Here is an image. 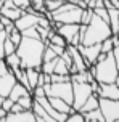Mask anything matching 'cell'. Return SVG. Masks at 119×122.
<instances>
[{
    "mask_svg": "<svg viewBox=\"0 0 119 122\" xmlns=\"http://www.w3.org/2000/svg\"><path fill=\"white\" fill-rule=\"evenodd\" d=\"M23 109H24V108H23L18 101H15V103H13V106H11V109L8 111V112H19V111H23Z\"/></svg>",
    "mask_w": 119,
    "mask_h": 122,
    "instance_id": "obj_38",
    "label": "cell"
},
{
    "mask_svg": "<svg viewBox=\"0 0 119 122\" xmlns=\"http://www.w3.org/2000/svg\"><path fill=\"white\" fill-rule=\"evenodd\" d=\"M6 37H8V39H10V40H11V42L15 43L16 47H18V43L21 42V39H23V36H21V30H18L16 27H13V29L8 32V36H6Z\"/></svg>",
    "mask_w": 119,
    "mask_h": 122,
    "instance_id": "obj_26",
    "label": "cell"
},
{
    "mask_svg": "<svg viewBox=\"0 0 119 122\" xmlns=\"http://www.w3.org/2000/svg\"><path fill=\"white\" fill-rule=\"evenodd\" d=\"M3 122H37L32 109H23L19 112H6Z\"/></svg>",
    "mask_w": 119,
    "mask_h": 122,
    "instance_id": "obj_10",
    "label": "cell"
},
{
    "mask_svg": "<svg viewBox=\"0 0 119 122\" xmlns=\"http://www.w3.org/2000/svg\"><path fill=\"white\" fill-rule=\"evenodd\" d=\"M108 24L111 27L113 34H118V30H119V8H116V6L108 8Z\"/></svg>",
    "mask_w": 119,
    "mask_h": 122,
    "instance_id": "obj_14",
    "label": "cell"
},
{
    "mask_svg": "<svg viewBox=\"0 0 119 122\" xmlns=\"http://www.w3.org/2000/svg\"><path fill=\"white\" fill-rule=\"evenodd\" d=\"M116 84H118V85H119V76H118V79H116Z\"/></svg>",
    "mask_w": 119,
    "mask_h": 122,
    "instance_id": "obj_46",
    "label": "cell"
},
{
    "mask_svg": "<svg viewBox=\"0 0 119 122\" xmlns=\"http://www.w3.org/2000/svg\"><path fill=\"white\" fill-rule=\"evenodd\" d=\"M3 61H5V64L8 66V69L10 71H13V69H16V67H21V60H19L18 53L15 51V53H11V55H6L5 58H3Z\"/></svg>",
    "mask_w": 119,
    "mask_h": 122,
    "instance_id": "obj_21",
    "label": "cell"
},
{
    "mask_svg": "<svg viewBox=\"0 0 119 122\" xmlns=\"http://www.w3.org/2000/svg\"><path fill=\"white\" fill-rule=\"evenodd\" d=\"M0 21H2V24H3V29L6 30V32H10V30L15 27V21L10 18H6V16H3V15H0Z\"/></svg>",
    "mask_w": 119,
    "mask_h": 122,
    "instance_id": "obj_30",
    "label": "cell"
},
{
    "mask_svg": "<svg viewBox=\"0 0 119 122\" xmlns=\"http://www.w3.org/2000/svg\"><path fill=\"white\" fill-rule=\"evenodd\" d=\"M6 112H8V111H5L3 108H2V106H0V122H3V121H5V116H6Z\"/></svg>",
    "mask_w": 119,
    "mask_h": 122,
    "instance_id": "obj_41",
    "label": "cell"
},
{
    "mask_svg": "<svg viewBox=\"0 0 119 122\" xmlns=\"http://www.w3.org/2000/svg\"><path fill=\"white\" fill-rule=\"evenodd\" d=\"M66 122H85L84 112H81V111H72V112H69L68 117H66Z\"/></svg>",
    "mask_w": 119,
    "mask_h": 122,
    "instance_id": "obj_25",
    "label": "cell"
},
{
    "mask_svg": "<svg viewBox=\"0 0 119 122\" xmlns=\"http://www.w3.org/2000/svg\"><path fill=\"white\" fill-rule=\"evenodd\" d=\"M98 108L105 117V122H119V100L98 98Z\"/></svg>",
    "mask_w": 119,
    "mask_h": 122,
    "instance_id": "obj_6",
    "label": "cell"
},
{
    "mask_svg": "<svg viewBox=\"0 0 119 122\" xmlns=\"http://www.w3.org/2000/svg\"><path fill=\"white\" fill-rule=\"evenodd\" d=\"M92 93L93 90L90 82H72V108L79 111Z\"/></svg>",
    "mask_w": 119,
    "mask_h": 122,
    "instance_id": "obj_5",
    "label": "cell"
},
{
    "mask_svg": "<svg viewBox=\"0 0 119 122\" xmlns=\"http://www.w3.org/2000/svg\"><path fill=\"white\" fill-rule=\"evenodd\" d=\"M6 36H8V32L5 29L0 30V60H3L5 58V51H3V42H5Z\"/></svg>",
    "mask_w": 119,
    "mask_h": 122,
    "instance_id": "obj_32",
    "label": "cell"
},
{
    "mask_svg": "<svg viewBox=\"0 0 119 122\" xmlns=\"http://www.w3.org/2000/svg\"><path fill=\"white\" fill-rule=\"evenodd\" d=\"M52 27L57 30L60 36L64 37L68 45H79L81 37H79V24H57L52 21Z\"/></svg>",
    "mask_w": 119,
    "mask_h": 122,
    "instance_id": "obj_7",
    "label": "cell"
},
{
    "mask_svg": "<svg viewBox=\"0 0 119 122\" xmlns=\"http://www.w3.org/2000/svg\"><path fill=\"white\" fill-rule=\"evenodd\" d=\"M85 2H87V0H85Z\"/></svg>",
    "mask_w": 119,
    "mask_h": 122,
    "instance_id": "obj_48",
    "label": "cell"
},
{
    "mask_svg": "<svg viewBox=\"0 0 119 122\" xmlns=\"http://www.w3.org/2000/svg\"><path fill=\"white\" fill-rule=\"evenodd\" d=\"M39 15H40V13L23 11V15L15 21V27H16L18 30H24V29H27V27L36 26V24H37V21H39Z\"/></svg>",
    "mask_w": 119,
    "mask_h": 122,
    "instance_id": "obj_9",
    "label": "cell"
},
{
    "mask_svg": "<svg viewBox=\"0 0 119 122\" xmlns=\"http://www.w3.org/2000/svg\"><path fill=\"white\" fill-rule=\"evenodd\" d=\"M113 56H114V63L118 66V71H119V47H114L113 48Z\"/></svg>",
    "mask_w": 119,
    "mask_h": 122,
    "instance_id": "obj_39",
    "label": "cell"
},
{
    "mask_svg": "<svg viewBox=\"0 0 119 122\" xmlns=\"http://www.w3.org/2000/svg\"><path fill=\"white\" fill-rule=\"evenodd\" d=\"M15 84H16V77L11 71H6L5 74H2L0 76V95L3 98L8 97V93H10V90L13 88Z\"/></svg>",
    "mask_w": 119,
    "mask_h": 122,
    "instance_id": "obj_11",
    "label": "cell"
},
{
    "mask_svg": "<svg viewBox=\"0 0 119 122\" xmlns=\"http://www.w3.org/2000/svg\"><path fill=\"white\" fill-rule=\"evenodd\" d=\"M47 43L40 39H31V37H23L21 42L16 47L19 60H21V67H40L44 61V50Z\"/></svg>",
    "mask_w": 119,
    "mask_h": 122,
    "instance_id": "obj_1",
    "label": "cell"
},
{
    "mask_svg": "<svg viewBox=\"0 0 119 122\" xmlns=\"http://www.w3.org/2000/svg\"><path fill=\"white\" fill-rule=\"evenodd\" d=\"M100 47H101V53H109V51H113V48H114L113 39H111V37L105 39V40L100 43Z\"/></svg>",
    "mask_w": 119,
    "mask_h": 122,
    "instance_id": "obj_27",
    "label": "cell"
},
{
    "mask_svg": "<svg viewBox=\"0 0 119 122\" xmlns=\"http://www.w3.org/2000/svg\"><path fill=\"white\" fill-rule=\"evenodd\" d=\"M57 53L53 51V50L48 47V45H45V50H44V61H50V60H53V58H57Z\"/></svg>",
    "mask_w": 119,
    "mask_h": 122,
    "instance_id": "obj_34",
    "label": "cell"
},
{
    "mask_svg": "<svg viewBox=\"0 0 119 122\" xmlns=\"http://www.w3.org/2000/svg\"><path fill=\"white\" fill-rule=\"evenodd\" d=\"M2 100H3V97H2V95H0V106H2Z\"/></svg>",
    "mask_w": 119,
    "mask_h": 122,
    "instance_id": "obj_45",
    "label": "cell"
},
{
    "mask_svg": "<svg viewBox=\"0 0 119 122\" xmlns=\"http://www.w3.org/2000/svg\"><path fill=\"white\" fill-rule=\"evenodd\" d=\"M32 112L36 114V121L37 122H53V119H52V116L47 112V111L40 106V104L34 100V103H32Z\"/></svg>",
    "mask_w": 119,
    "mask_h": 122,
    "instance_id": "obj_15",
    "label": "cell"
},
{
    "mask_svg": "<svg viewBox=\"0 0 119 122\" xmlns=\"http://www.w3.org/2000/svg\"><path fill=\"white\" fill-rule=\"evenodd\" d=\"M11 2H13V5L18 6V8H21L23 11H24L26 8L31 6V0H11Z\"/></svg>",
    "mask_w": 119,
    "mask_h": 122,
    "instance_id": "obj_35",
    "label": "cell"
},
{
    "mask_svg": "<svg viewBox=\"0 0 119 122\" xmlns=\"http://www.w3.org/2000/svg\"><path fill=\"white\" fill-rule=\"evenodd\" d=\"M84 8L77 6L74 2H63L52 13V21L57 24H81Z\"/></svg>",
    "mask_w": 119,
    "mask_h": 122,
    "instance_id": "obj_4",
    "label": "cell"
},
{
    "mask_svg": "<svg viewBox=\"0 0 119 122\" xmlns=\"http://www.w3.org/2000/svg\"><path fill=\"white\" fill-rule=\"evenodd\" d=\"M48 101H50V104L53 106V109H57L58 112H64V114H69V112L76 111L69 103H66L64 100H61V98H58V97H48Z\"/></svg>",
    "mask_w": 119,
    "mask_h": 122,
    "instance_id": "obj_13",
    "label": "cell"
},
{
    "mask_svg": "<svg viewBox=\"0 0 119 122\" xmlns=\"http://www.w3.org/2000/svg\"><path fill=\"white\" fill-rule=\"evenodd\" d=\"M26 76H27V82H29V87L31 90L34 87H37V80H39V74H40V69L39 67H26ZM32 93V92H31Z\"/></svg>",
    "mask_w": 119,
    "mask_h": 122,
    "instance_id": "obj_18",
    "label": "cell"
},
{
    "mask_svg": "<svg viewBox=\"0 0 119 122\" xmlns=\"http://www.w3.org/2000/svg\"><path fill=\"white\" fill-rule=\"evenodd\" d=\"M3 29V24H2V21H0V30Z\"/></svg>",
    "mask_w": 119,
    "mask_h": 122,
    "instance_id": "obj_44",
    "label": "cell"
},
{
    "mask_svg": "<svg viewBox=\"0 0 119 122\" xmlns=\"http://www.w3.org/2000/svg\"><path fill=\"white\" fill-rule=\"evenodd\" d=\"M13 103H15V101H13L11 98L5 97L3 100H2V108H3L5 111H10V109H11V106H13Z\"/></svg>",
    "mask_w": 119,
    "mask_h": 122,
    "instance_id": "obj_36",
    "label": "cell"
},
{
    "mask_svg": "<svg viewBox=\"0 0 119 122\" xmlns=\"http://www.w3.org/2000/svg\"><path fill=\"white\" fill-rule=\"evenodd\" d=\"M109 2H111V3H113L116 8H119V0H109Z\"/></svg>",
    "mask_w": 119,
    "mask_h": 122,
    "instance_id": "obj_42",
    "label": "cell"
},
{
    "mask_svg": "<svg viewBox=\"0 0 119 122\" xmlns=\"http://www.w3.org/2000/svg\"><path fill=\"white\" fill-rule=\"evenodd\" d=\"M16 101H18L24 109H31L32 103H34V97H32V93H26V95H23V97H19Z\"/></svg>",
    "mask_w": 119,
    "mask_h": 122,
    "instance_id": "obj_23",
    "label": "cell"
},
{
    "mask_svg": "<svg viewBox=\"0 0 119 122\" xmlns=\"http://www.w3.org/2000/svg\"><path fill=\"white\" fill-rule=\"evenodd\" d=\"M60 2H74V0H60Z\"/></svg>",
    "mask_w": 119,
    "mask_h": 122,
    "instance_id": "obj_43",
    "label": "cell"
},
{
    "mask_svg": "<svg viewBox=\"0 0 119 122\" xmlns=\"http://www.w3.org/2000/svg\"><path fill=\"white\" fill-rule=\"evenodd\" d=\"M3 51H5V56L6 55H11V53L16 51V45H15L8 37L5 39V42H3Z\"/></svg>",
    "mask_w": 119,
    "mask_h": 122,
    "instance_id": "obj_28",
    "label": "cell"
},
{
    "mask_svg": "<svg viewBox=\"0 0 119 122\" xmlns=\"http://www.w3.org/2000/svg\"><path fill=\"white\" fill-rule=\"evenodd\" d=\"M88 71L93 74L95 80L98 84H109V82H116L119 76V71H118V66L114 63V56H113V51L106 53V56L103 60L97 61L95 64L88 67Z\"/></svg>",
    "mask_w": 119,
    "mask_h": 122,
    "instance_id": "obj_3",
    "label": "cell"
},
{
    "mask_svg": "<svg viewBox=\"0 0 119 122\" xmlns=\"http://www.w3.org/2000/svg\"><path fill=\"white\" fill-rule=\"evenodd\" d=\"M98 95H95V93H92L90 97L85 100V103L82 104V108L79 111L81 112H87V111H92V109H95V108H98Z\"/></svg>",
    "mask_w": 119,
    "mask_h": 122,
    "instance_id": "obj_20",
    "label": "cell"
},
{
    "mask_svg": "<svg viewBox=\"0 0 119 122\" xmlns=\"http://www.w3.org/2000/svg\"><path fill=\"white\" fill-rule=\"evenodd\" d=\"M113 36L111 27L108 24V21L101 19L93 13L92 19L85 24V34L82 37L81 43L82 45H90V43H101L105 39Z\"/></svg>",
    "mask_w": 119,
    "mask_h": 122,
    "instance_id": "obj_2",
    "label": "cell"
},
{
    "mask_svg": "<svg viewBox=\"0 0 119 122\" xmlns=\"http://www.w3.org/2000/svg\"><path fill=\"white\" fill-rule=\"evenodd\" d=\"M61 3L63 2L60 0H45V8H47V11H55Z\"/></svg>",
    "mask_w": 119,
    "mask_h": 122,
    "instance_id": "obj_31",
    "label": "cell"
},
{
    "mask_svg": "<svg viewBox=\"0 0 119 122\" xmlns=\"http://www.w3.org/2000/svg\"><path fill=\"white\" fill-rule=\"evenodd\" d=\"M77 48H79V51L82 53V56H84V60H85V63H87L88 67L97 63L98 55L101 53L100 43H90V45H82V43H79Z\"/></svg>",
    "mask_w": 119,
    "mask_h": 122,
    "instance_id": "obj_8",
    "label": "cell"
},
{
    "mask_svg": "<svg viewBox=\"0 0 119 122\" xmlns=\"http://www.w3.org/2000/svg\"><path fill=\"white\" fill-rule=\"evenodd\" d=\"M84 119H85V122H105V117L101 114L100 108H95L92 111L84 112Z\"/></svg>",
    "mask_w": 119,
    "mask_h": 122,
    "instance_id": "obj_19",
    "label": "cell"
},
{
    "mask_svg": "<svg viewBox=\"0 0 119 122\" xmlns=\"http://www.w3.org/2000/svg\"><path fill=\"white\" fill-rule=\"evenodd\" d=\"M98 97H101V98H109V100H119V85L116 84V82L100 84Z\"/></svg>",
    "mask_w": 119,
    "mask_h": 122,
    "instance_id": "obj_12",
    "label": "cell"
},
{
    "mask_svg": "<svg viewBox=\"0 0 119 122\" xmlns=\"http://www.w3.org/2000/svg\"><path fill=\"white\" fill-rule=\"evenodd\" d=\"M53 72H57V74H69V67H68L66 61L63 60L61 56H57V58H55V69H53Z\"/></svg>",
    "mask_w": 119,
    "mask_h": 122,
    "instance_id": "obj_22",
    "label": "cell"
},
{
    "mask_svg": "<svg viewBox=\"0 0 119 122\" xmlns=\"http://www.w3.org/2000/svg\"><path fill=\"white\" fill-rule=\"evenodd\" d=\"M6 71H10L8 66L5 64V61H3V60H0V76H2V74H5Z\"/></svg>",
    "mask_w": 119,
    "mask_h": 122,
    "instance_id": "obj_40",
    "label": "cell"
},
{
    "mask_svg": "<svg viewBox=\"0 0 119 122\" xmlns=\"http://www.w3.org/2000/svg\"><path fill=\"white\" fill-rule=\"evenodd\" d=\"M2 2H3V0H2Z\"/></svg>",
    "mask_w": 119,
    "mask_h": 122,
    "instance_id": "obj_49",
    "label": "cell"
},
{
    "mask_svg": "<svg viewBox=\"0 0 119 122\" xmlns=\"http://www.w3.org/2000/svg\"><path fill=\"white\" fill-rule=\"evenodd\" d=\"M47 45H48V47H50V48L53 50V51H55L58 56L63 55V51L66 50V47H61V45H53V43H47Z\"/></svg>",
    "mask_w": 119,
    "mask_h": 122,
    "instance_id": "obj_37",
    "label": "cell"
},
{
    "mask_svg": "<svg viewBox=\"0 0 119 122\" xmlns=\"http://www.w3.org/2000/svg\"><path fill=\"white\" fill-rule=\"evenodd\" d=\"M26 93H31V92L27 90V87H24L23 84H19L18 80H16V84L13 85V88L10 90V93H8V98H11L13 101H16L19 97H23Z\"/></svg>",
    "mask_w": 119,
    "mask_h": 122,
    "instance_id": "obj_17",
    "label": "cell"
},
{
    "mask_svg": "<svg viewBox=\"0 0 119 122\" xmlns=\"http://www.w3.org/2000/svg\"><path fill=\"white\" fill-rule=\"evenodd\" d=\"M31 6L37 13H45L47 11V8H45V0H31Z\"/></svg>",
    "mask_w": 119,
    "mask_h": 122,
    "instance_id": "obj_29",
    "label": "cell"
},
{
    "mask_svg": "<svg viewBox=\"0 0 119 122\" xmlns=\"http://www.w3.org/2000/svg\"><path fill=\"white\" fill-rule=\"evenodd\" d=\"M0 15H3L6 18L16 21V19L23 15V10L18 8V6H2V8H0Z\"/></svg>",
    "mask_w": 119,
    "mask_h": 122,
    "instance_id": "obj_16",
    "label": "cell"
},
{
    "mask_svg": "<svg viewBox=\"0 0 119 122\" xmlns=\"http://www.w3.org/2000/svg\"><path fill=\"white\" fill-rule=\"evenodd\" d=\"M93 13L97 15V16H100L101 19L108 21V10L105 8V6H97V8H93Z\"/></svg>",
    "mask_w": 119,
    "mask_h": 122,
    "instance_id": "obj_33",
    "label": "cell"
},
{
    "mask_svg": "<svg viewBox=\"0 0 119 122\" xmlns=\"http://www.w3.org/2000/svg\"><path fill=\"white\" fill-rule=\"evenodd\" d=\"M40 72L44 74H52L53 72V69H55V58L50 61H42V64H40Z\"/></svg>",
    "mask_w": 119,
    "mask_h": 122,
    "instance_id": "obj_24",
    "label": "cell"
},
{
    "mask_svg": "<svg viewBox=\"0 0 119 122\" xmlns=\"http://www.w3.org/2000/svg\"><path fill=\"white\" fill-rule=\"evenodd\" d=\"M118 36H119V30H118Z\"/></svg>",
    "mask_w": 119,
    "mask_h": 122,
    "instance_id": "obj_47",
    "label": "cell"
}]
</instances>
